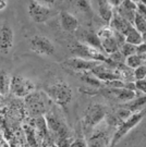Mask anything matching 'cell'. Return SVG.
<instances>
[{"instance_id": "cell-1", "label": "cell", "mask_w": 146, "mask_h": 147, "mask_svg": "<svg viewBox=\"0 0 146 147\" xmlns=\"http://www.w3.org/2000/svg\"><path fill=\"white\" fill-rule=\"evenodd\" d=\"M72 53L74 56H76L78 58L86 59V60H95V61H99L101 63L105 62L107 64H110L111 67H116V68H119V65L121 64V63L114 62L109 57H106L101 50L91 46L86 42H78L76 44H74V46L72 48Z\"/></svg>"}, {"instance_id": "cell-2", "label": "cell", "mask_w": 146, "mask_h": 147, "mask_svg": "<svg viewBox=\"0 0 146 147\" xmlns=\"http://www.w3.org/2000/svg\"><path fill=\"white\" fill-rule=\"evenodd\" d=\"M46 93L50 99L61 107H66L73 98L71 86L63 80H56L50 83L46 88Z\"/></svg>"}, {"instance_id": "cell-3", "label": "cell", "mask_w": 146, "mask_h": 147, "mask_svg": "<svg viewBox=\"0 0 146 147\" xmlns=\"http://www.w3.org/2000/svg\"><path fill=\"white\" fill-rule=\"evenodd\" d=\"M98 36L103 51L108 55L118 51L120 47L124 44V36L118 33V32L112 31L110 27H103L99 30L96 34Z\"/></svg>"}, {"instance_id": "cell-4", "label": "cell", "mask_w": 146, "mask_h": 147, "mask_svg": "<svg viewBox=\"0 0 146 147\" xmlns=\"http://www.w3.org/2000/svg\"><path fill=\"white\" fill-rule=\"evenodd\" d=\"M106 117V109L103 105L94 102L86 108L85 115L82 119V126L86 135H89L95 127L100 124V122Z\"/></svg>"}, {"instance_id": "cell-5", "label": "cell", "mask_w": 146, "mask_h": 147, "mask_svg": "<svg viewBox=\"0 0 146 147\" xmlns=\"http://www.w3.org/2000/svg\"><path fill=\"white\" fill-rule=\"evenodd\" d=\"M144 117H145V111L142 110L139 111V112L131 113V116L129 118H126L125 120L121 121L120 123L116 126V131L114 132V134L111 136L109 147H115L133 127H135L141 122Z\"/></svg>"}, {"instance_id": "cell-6", "label": "cell", "mask_w": 146, "mask_h": 147, "mask_svg": "<svg viewBox=\"0 0 146 147\" xmlns=\"http://www.w3.org/2000/svg\"><path fill=\"white\" fill-rule=\"evenodd\" d=\"M27 112L33 117H41L47 112V100L41 93L33 92L25 97Z\"/></svg>"}, {"instance_id": "cell-7", "label": "cell", "mask_w": 146, "mask_h": 147, "mask_svg": "<svg viewBox=\"0 0 146 147\" xmlns=\"http://www.w3.org/2000/svg\"><path fill=\"white\" fill-rule=\"evenodd\" d=\"M30 48L36 55L44 57H50L56 53V47L53 42L48 37L43 35H35L32 37L30 40Z\"/></svg>"}, {"instance_id": "cell-8", "label": "cell", "mask_w": 146, "mask_h": 147, "mask_svg": "<svg viewBox=\"0 0 146 147\" xmlns=\"http://www.w3.org/2000/svg\"><path fill=\"white\" fill-rule=\"evenodd\" d=\"M35 90V84L30 79L21 75H16L11 78L10 93L16 97L25 98L27 95H30Z\"/></svg>"}, {"instance_id": "cell-9", "label": "cell", "mask_w": 146, "mask_h": 147, "mask_svg": "<svg viewBox=\"0 0 146 147\" xmlns=\"http://www.w3.org/2000/svg\"><path fill=\"white\" fill-rule=\"evenodd\" d=\"M27 13L32 19V21L39 24L47 22L52 16L51 8L39 5L35 0H32L30 2V5L27 7Z\"/></svg>"}, {"instance_id": "cell-10", "label": "cell", "mask_w": 146, "mask_h": 147, "mask_svg": "<svg viewBox=\"0 0 146 147\" xmlns=\"http://www.w3.org/2000/svg\"><path fill=\"white\" fill-rule=\"evenodd\" d=\"M14 46V32L8 23L0 25V53L8 55Z\"/></svg>"}, {"instance_id": "cell-11", "label": "cell", "mask_w": 146, "mask_h": 147, "mask_svg": "<svg viewBox=\"0 0 146 147\" xmlns=\"http://www.w3.org/2000/svg\"><path fill=\"white\" fill-rule=\"evenodd\" d=\"M100 63L101 62L95 61V60H86V59L74 57V58L68 59L66 62H63V65H66L67 68H70L78 73H82V72H91L94 68L98 67Z\"/></svg>"}, {"instance_id": "cell-12", "label": "cell", "mask_w": 146, "mask_h": 147, "mask_svg": "<svg viewBox=\"0 0 146 147\" xmlns=\"http://www.w3.org/2000/svg\"><path fill=\"white\" fill-rule=\"evenodd\" d=\"M111 136L105 129L93 130L86 141L87 147H109Z\"/></svg>"}, {"instance_id": "cell-13", "label": "cell", "mask_w": 146, "mask_h": 147, "mask_svg": "<svg viewBox=\"0 0 146 147\" xmlns=\"http://www.w3.org/2000/svg\"><path fill=\"white\" fill-rule=\"evenodd\" d=\"M109 27L112 31L118 32L122 35H124L125 33L129 31V28L131 26H133L130 22L126 21L125 19H123L122 16H119L116 11H114V13H112V18H111V20L109 22Z\"/></svg>"}, {"instance_id": "cell-14", "label": "cell", "mask_w": 146, "mask_h": 147, "mask_svg": "<svg viewBox=\"0 0 146 147\" xmlns=\"http://www.w3.org/2000/svg\"><path fill=\"white\" fill-rule=\"evenodd\" d=\"M60 25L63 31L74 32L78 27V20L68 11H62L60 13Z\"/></svg>"}, {"instance_id": "cell-15", "label": "cell", "mask_w": 146, "mask_h": 147, "mask_svg": "<svg viewBox=\"0 0 146 147\" xmlns=\"http://www.w3.org/2000/svg\"><path fill=\"white\" fill-rule=\"evenodd\" d=\"M94 5L98 11L99 16L104 20L105 22L109 23L111 18H112V13H114V9L112 7L109 5L108 0H93Z\"/></svg>"}, {"instance_id": "cell-16", "label": "cell", "mask_w": 146, "mask_h": 147, "mask_svg": "<svg viewBox=\"0 0 146 147\" xmlns=\"http://www.w3.org/2000/svg\"><path fill=\"white\" fill-rule=\"evenodd\" d=\"M104 92L116 97L117 99L124 101V102L131 101V100L135 98V92L130 90V89L125 88V87H122V88H106Z\"/></svg>"}, {"instance_id": "cell-17", "label": "cell", "mask_w": 146, "mask_h": 147, "mask_svg": "<svg viewBox=\"0 0 146 147\" xmlns=\"http://www.w3.org/2000/svg\"><path fill=\"white\" fill-rule=\"evenodd\" d=\"M124 42L131 45L137 46L141 42H145V35L141 34L139 31H136L134 26H131L129 28V31L125 33L124 35Z\"/></svg>"}, {"instance_id": "cell-18", "label": "cell", "mask_w": 146, "mask_h": 147, "mask_svg": "<svg viewBox=\"0 0 146 147\" xmlns=\"http://www.w3.org/2000/svg\"><path fill=\"white\" fill-rule=\"evenodd\" d=\"M123 108L129 110L131 113L144 110V108H145V95H143V96L136 98V99L134 98L131 101H128V104L123 106Z\"/></svg>"}, {"instance_id": "cell-19", "label": "cell", "mask_w": 146, "mask_h": 147, "mask_svg": "<svg viewBox=\"0 0 146 147\" xmlns=\"http://www.w3.org/2000/svg\"><path fill=\"white\" fill-rule=\"evenodd\" d=\"M11 76L5 70L0 71V96H5L10 93Z\"/></svg>"}, {"instance_id": "cell-20", "label": "cell", "mask_w": 146, "mask_h": 147, "mask_svg": "<svg viewBox=\"0 0 146 147\" xmlns=\"http://www.w3.org/2000/svg\"><path fill=\"white\" fill-rule=\"evenodd\" d=\"M80 80L83 81L85 84L89 85V87H95V88H99L101 86V82L98 79H96L93 74H89V72H82L78 73Z\"/></svg>"}, {"instance_id": "cell-21", "label": "cell", "mask_w": 146, "mask_h": 147, "mask_svg": "<svg viewBox=\"0 0 146 147\" xmlns=\"http://www.w3.org/2000/svg\"><path fill=\"white\" fill-rule=\"evenodd\" d=\"M125 65L128 67L129 69H136L139 67H141L143 64H145V59L137 56L136 53L132 55V56H129L126 57L124 60Z\"/></svg>"}, {"instance_id": "cell-22", "label": "cell", "mask_w": 146, "mask_h": 147, "mask_svg": "<svg viewBox=\"0 0 146 147\" xmlns=\"http://www.w3.org/2000/svg\"><path fill=\"white\" fill-rule=\"evenodd\" d=\"M132 25L134 26V28H135L136 31H139L140 33H141V34H143V35H145V33H146V20H145V16H141V14H139L137 12H135Z\"/></svg>"}, {"instance_id": "cell-23", "label": "cell", "mask_w": 146, "mask_h": 147, "mask_svg": "<svg viewBox=\"0 0 146 147\" xmlns=\"http://www.w3.org/2000/svg\"><path fill=\"white\" fill-rule=\"evenodd\" d=\"M86 44H89L91 46H93V47L97 48L99 50H101L103 51V49H101V45H100V40H99L98 36L94 34V33H89L86 37H85V42ZM104 53V51H103Z\"/></svg>"}, {"instance_id": "cell-24", "label": "cell", "mask_w": 146, "mask_h": 147, "mask_svg": "<svg viewBox=\"0 0 146 147\" xmlns=\"http://www.w3.org/2000/svg\"><path fill=\"white\" fill-rule=\"evenodd\" d=\"M119 51H120V53L124 58H126V57L132 56V55L135 53V46L134 45H131V44H128V42H124L120 47Z\"/></svg>"}, {"instance_id": "cell-25", "label": "cell", "mask_w": 146, "mask_h": 147, "mask_svg": "<svg viewBox=\"0 0 146 147\" xmlns=\"http://www.w3.org/2000/svg\"><path fill=\"white\" fill-rule=\"evenodd\" d=\"M75 5L78 8V10L84 12V13H87V12L92 10V7H91V3H89V0H76Z\"/></svg>"}, {"instance_id": "cell-26", "label": "cell", "mask_w": 146, "mask_h": 147, "mask_svg": "<svg viewBox=\"0 0 146 147\" xmlns=\"http://www.w3.org/2000/svg\"><path fill=\"white\" fill-rule=\"evenodd\" d=\"M145 75H146L145 64H143V65H141V67L134 69V72H133V79H134V80L145 79Z\"/></svg>"}, {"instance_id": "cell-27", "label": "cell", "mask_w": 146, "mask_h": 147, "mask_svg": "<svg viewBox=\"0 0 146 147\" xmlns=\"http://www.w3.org/2000/svg\"><path fill=\"white\" fill-rule=\"evenodd\" d=\"M145 79L143 80H135V82H134V86H135V89L137 90H140L142 93H144L145 94Z\"/></svg>"}, {"instance_id": "cell-28", "label": "cell", "mask_w": 146, "mask_h": 147, "mask_svg": "<svg viewBox=\"0 0 146 147\" xmlns=\"http://www.w3.org/2000/svg\"><path fill=\"white\" fill-rule=\"evenodd\" d=\"M135 53L145 59V42H141L140 45L135 46Z\"/></svg>"}, {"instance_id": "cell-29", "label": "cell", "mask_w": 146, "mask_h": 147, "mask_svg": "<svg viewBox=\"0 0 146 147\" xmlns=\"http://www.w3.org/2000/svg\"><path fill=\"white\" fill-rule=\"evenodd\" d=\"M69 147H87V145H86V141L85 140L78 138V140H74L73 142H71Z\"/></svg>"}, {"instance_id": "cell-30", "label": "cell", "mask_w": 146, "mask_h": 147, "mask_svg": "<svg viewBox=\"0 0 146 147\" xmlns=\"http://www.w3.org/2000/svg\"><path fill=\"white\" fill-rule=\"evenodd\" d=\"M35 1L38 2L39 5L48 7V8H51L52 5L56 3V1H57V0H35Z\"/></svg>"}, {"instance_id": "cell-31", "label": "cell", "mask_w": 146, "mask_h": 147, "mask_svg": "<svg viewBox=\"0 0 146 147\" xmlns=\"http://www.w3.org/2000/svg\"><path fill=\"white\" fill-rule=\"evenodd\" d=\"M123 1H124V0H108V2H109V5L112 7V9H114V8H118Z\"/></svg>"}, {"instance_id": "cell-32", "label": "cell", "mask_w": 146, "mask_h": 147, "mask_svg": "<svg viewBox=\"0 0 146 147\" xmlns=\"http://www.w3.org/2000/svg\"><path fill=\"white\" fill-rule=\"evenodd\" d=\"M8 7V0H0V11H3Z\"/></svg>"}, {"instance_id": "cell-33", "label": "cell", "mask_w": 146, "mask_h": 147, "mask_svg": "<svg viewBox=\"0 0 146 147\" xmlns=\"http://www.w3.org/2000/svg\"><path fill=\"white\" fill-rule=\"evenodd\" d=\"M137 2H142V3H145V0H139Z\"/></svg>"}, {"instance_id": "cell-34", "label": "cell", "mask_w": 146, "mask_h": 147, "mask_svg": "<svg viewBox=\"0 0 146 147\" xmlns=\"http://www.w3.org/2000/svg\"><path fill=\"white\" fill-rule=\"evenodd\" d=\"M2 106V101H1V99H0V107Z\"/></svg>"}, {"instance_id": "cell-35", "label": "cell", "mask_w": 146, "mask_h": 147, "mask_svg": "<svg viewBox=\"0 0 146 147\" xmlns=\"http://www.w3.org/2000/svg\"><path fill=\"white\" fill-rule=\"evenodd\" d=\"M51 147H58V146H57V145H52Z\"/></svg>"}, {"instance_id": "cell-36", "label": "cell", "mask_w": 146, "mask_h": 147, "mask_svg": "<svg viewBox=\"0 0 146 147\" xmlns=\"http://www.w3.org/2000/svg\"><path fill=\"white\" fill-rule=\"evenodd\" d=\"M133 1H134V2H137V1H139V0H133Z\"/></svg>"}]
</instances>
